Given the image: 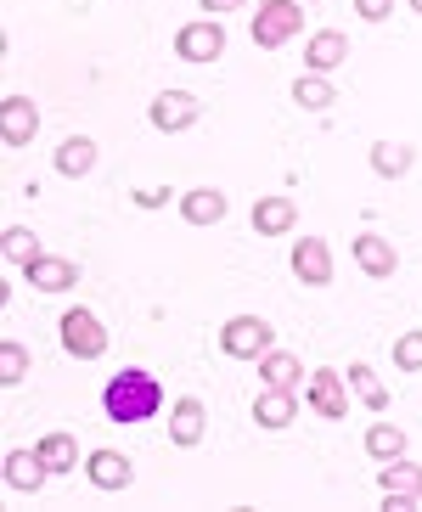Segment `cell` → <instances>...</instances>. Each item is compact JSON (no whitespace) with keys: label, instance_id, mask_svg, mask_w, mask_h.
Instances as JSON below:
<instances>
[{"label":"cell","instance_id":"1","mask_svg":"<svg viewBox=\"0 0 422 512\" xmlns=\"http://www.w3.org/2000/svg\"><path fill=\"white\" fill-rule=\"evenodd\" d=\"M102 411H107V422H119V428H136V422H147V417H158L164 411V383L152 372H113L107 377V389H102Z\"/></svg>","mask_w":422,"mask_h":512},{"label":"cell","instance_id":"2","mask_svg":"<svg viewBox=\"0 0 422 512\" xmlns=\"http://www.w3.org/2000/svg\"><path fill=\"white\" fill-rule=\"evenodd\" d=\"M220 349H226L231 361H259V355L276 349V327L265 316H231L220 327Z\"/></svg>","mask_w":422,"mask_h":512},{"label":"cell","instance_id":"3","mask_svg":"<svg viewBox=\"0 0 422 512\" xmlns=\"http://www.w3.org/2000/svg\"><path fill=\"white\" fill-rule=\"evenodd\" d=\"M299 29H304V6H299V0H265V6L254 12V46L259 51L287 46Z\"/></svg>","mask_w":422,"mask_h":512},{"label":"cell","instance_id":"4","mask_svg":"<svg viewBox=\"0 0 422 512\" xmlns=\"http://www.w3.org/2000/svg\"><path fill=\"white\" fill-rule=\"evenodd\" d=\"M57 338H62V349H68L74 361H102L107 355V327L91 316V310H68V316L57 321Z\"/></svg>","mask_w":422,"mask_h":512},{"label":"cell","instance_id":"5","mask_svg":"<svg viewBox=\"0 0 422 512\" xmlns=\"http://www.w3.org/2000/svg\"><path fill=\"white\" fill-rule=\"evenodd\" d=\"M175 57L181 62H214L226 57V29H220V17H197L175 34Z\"/></svg>","mask_w":422,"mask_h":512},{"label":"cell","instance_id":"6","mask_svg":"<svg viewBox=\"0 0 422 512\" xmlns=\"http://www.w3.org/2000/svg\"><path fill=\"white\" fill-rule=\"evenodd\" d=\"M197 113H203V102H197L192 91H164L158 102L147 107L152 130H164V136H175V130H192V124H197Z\"/></svg>","mask_w":422,"mask_h":512},{"label":"cell","instance_id":"7","mask_svg":"<svg viewBox=\"0 0 422 512\" xmlns=\"http://www.w3.org/2000/svg\"><path fill=\"white\" fill-rule=\"evenodd\" d=\"M349 254H355V265H361L372 282H389L394 271H400V254H394L389 237H377V231H361V237L349 242Z\"/></svg>","mask_w":422,"mask_h":512},{"label":"cell","instance_id":"8","mask_svg":"<svg viewBox=\"0 0 422 512\" xmlns=\"http://www.w3.org/2000/svg\"><path fill=\"white\" fill-rule=\"evenodd\" d=\"M34 130H40V107L29 96H6L0 102V136H6V147H29Z\"/></svg>","mask_w":422,"mask_h":512},{"label":"cell","instance_id":"9","mask_svg":"<svg viewBox=\"0 0 422 512\" xmlns=\"http://www.w3.org/2000/svg\"><path fill=\"white\" fill-rule=\"evenodd\" d=\"M51 479L46 456H40V445L34 451H6V484H12L17 496H40V484Z\"/></svg>","mask_w":422,"mask_h":512},{"label":"cell","instance_id":"10","mask_svg":"<svg viewBox=\"0 0 422 512\" xmlns=\"http://www.w3.org/2000/svg\"><path fill=\"white\" fill-rule=\"evenodd\" d=\"M293 276H299L304 287H327L332 282V254L321 237H299L293 242Z\"/></svg>","mask_w":422,"mask_h":512},{"label":"cell","instance_id":"11","mask_svg":"<svg viewBox=\"0 0 422 512\" xmlns=\"http://www.w3.org/2000/svg\"><path fill=\"white\" fill-rule=\"evenodd\" d=\"M304 406L316 411V417H349V394H344V377L338 372H316L310 377V389H304Z\"/></svg>","mask_w":422,"mask_h":512},{"label":"cell","instance_id":"12","mask_svg":"<svg viewBox=\"0 0 422 512\" xmlns=\"http://www.w3.org/2000/svg\"><path fill=\"white\" fill-rule=\"evenodd\" d=\"M23 276H29L40 293H68V287L79 282V265L74 259H57V254H34L29 265H23Z\"/></svg>","mask_w":422,"mask_h":512},{"label":"cell","instance_id":"13","mask_svg":"<svg viewBox=\"0 0 422 512\" xmlns=\"http://www.w3.org/2000/svg\"><path fill=\"white\" fill-rule=\"evenodd\" d=\"M344 62H349V40L338 29L310 34V46H304V68H310V74H332V68H344Z\"/></svg>","mask_w":422,"mask_h":512},{"label":"cell","instance_id":"14","mask_svg":"<svg viewBox=\"0 0 422 512\" xmlns=\"http://www.w3.org/2000/svg\"><path fill=\"white\" fill-rule=\"evenodd\" d=\"M85 473H91L96 490H130V479H136L130 456H119V451H91L85 456Z\"/></svg>","mask_w":422,"mask_h":512},{"label":"cell","instance_id":"15","mask_svg":"<svg viewBox=\"0 0 422 512\" xmlns=\"http://www.w3.org/2000/svg\"><path fill=\"white\" fill-rule=\"evenodd\" d=\"M226 192H214V186H192V192L181 197V220L186 226H220L226 220Z\"/></svg>","mask_w":422,"mask_h":512},{"label":"cell","instance_id":"16","mask_svg":"<svg viewBox=\"0 0 422 512\" xmlns=\"http://www.w3.org/2000/svg\"><path fill=\"white\" fill-rule=\"evenodd\" d=\"M203 428H209L203 400H192V394H186V400H175V406H169V439H175L181 451H192L197 439H203Z\"/></svg>","mask_w":422,"mask_h":512},{"label":"cell","instance_id":"17","mask_svg":"<svg viewBox=\"0 0 422 512\" xmlns=\"http://www.w3.org/2000/svg\"><path fill=\"white\" fill-rule=\"evenodd\" d=\"M254 417H259V428L282 434L287 422L299 417V389H265V394L254 400Z\"/></svg>","mask_w":422,"mask_h":512},{"label":"cell","instance_id":"18","mask_svg":"<svg viewBox=\"0 0 422 512\" xmlns=\"http://www.w3.org/2000/svg\"><path fill=\"white\" fill-rule=\"evenodd\" d=\"M293 220H299L293 197H259V203H254V231H259V237H287Z\"/></svg>","mask_w":422,"mask_h":512},{"label":"cell","instance_id":"19","mask_svg":"<svg viewBox=\"0 0 422 512\" xmlns=\"http://www.w3.org/2000/svg\"><path fill=\"white\" fill-rule=\"evenodd\" d=\"M377 484H383V496H411L417 501L422 496V467L406 462V456H400V462H383L377 467Z\"/></svg>","mask_w":422,"mask_h":512},{"label":"cell","instance_id":"20","mask_svg":"<svg viewBox=\"0 0 422 512\" xmlns=\"http://www.w3.org/2000/svg\"><path fill=\"white\" fill-rule=\"evenodd\" d=\"M91 169H96V141L91 136H68L57 147V175L79 181V175H91Z\"/></svg>","mask_w":422,"mask_h":512},{"label":"cell","instance_id":"21","mask_svg":"<svg viewBox=\"0 0 422 512\" xmlns=\"http://www.w3.org/2000/svg\"><path fill=\"white\" fill-rule=\"evenodd\" d=\"M259 377H265V389H299L304 366L293 361L287 349H271V355H259Z\"/></svg>","mask_w":422,"mask_h":512},{"label":"cell","instance_id":"22","mask_svg":"<svg viewBox=\"0 0 422 512\" xmlns=\"http://www.w3.org/2000/svg\"><path fill=\"white\" fill-rule=\"evenodd\" d=\"M366 456H372V462H400V456H406V428L372 422V428H366Z\"/></svg>","mask_w":422,"mask_h":512},{"label":"cell","instance_id":"23","mask_svg":"<svg viewBox=\"0 0 422 512\" xmlns=\"http://www.w3.org/2000/svg\"><path fill=\"white\" fill-rule=\"evenodd\" d=\"M411 164H417V152H411L406 141H377L372 147V169L383 175V181H400Z\"/></svg>","mask_w":422,"mask_h":512},{"label":"cell","instance_id":"24","mask_svg":"<svg viewBox=\"0 0 422 512\" xmlns=\"http://www.w3.org/2000/svg\"><path fill=\"white\" fill-rule=\"evenodd\" d=\"M293 102L310 107V113H327V107L338 102V91L327 85V74H299V85H293Z\"/></svg>","mask_w":422,"mask_h":512},{"label":"cell","instance_id":"25","mask_svg":"<svg viewBox=\"0 0 422 512\" xmlns=\"http://www.w3.org/2000/svg\"><path fill=\"white\" fill-rule=\"evenodd\" d=\"M40 456H46L51 473H74V467H79V445H74V434H46V439H40Z\"/></svg>","mask_w":422,"mask_h":512},{"label":"cell","instance_id":"26","mask_svg":"<svg viewBox=\"0 0 422 512\" xmlns=\"http://www.w3.org/2000/svg\"><path fill=\"white\" fill-rule=\"evenodd\" d=\"M349 389L361 394V400H366L372 411H383V406H389V394H383V383L372 377V366H366V361H355V366H349Z\"/></svg>","mask_w":422,"mask_h":512},{"label":"cell","instance_id":"27","mask_svg":"<svg viewBox=\"0 0 422 512\" xmlns=\"http://www.w3.org/2000/svg\"><path fill=\"white\" fill-rule=\"evenodd\" d=\"M40 254V242H34V231L29 226H6V259H12L17 271L29 265V259Z\"/></svg>","mask_w":422,"mask_h":512},{"label":"cell","instance_id":"28","mask_svg":"<svg viewBox=\"0 0 422 512\" xmlns=\"http://www.w3.org/2000/svg\"><path fill=\"white\" fill-rule=\"evenodd\" d=\"M394 366H400V372H422V327L394 338Z\"/></svg>","mask_w":422,"mask_h":512},{"label":"cell","instance_id":"29","mask_svg":"<svg viewBox=\"0 0 422 512\" xmlns=\"http://www.w3.org/2000/svg\"><path fill=\"white\" fill-rule=\"evenodd\" d=\"M23 372H29V349L17 338H6L0 344V383H23Z\"/></svg>","mask_w":422,"mask_h":512},{"label":"cell","instance_id":"30","mask_svg":"<svg viewBox=\"0 0 422 512\" xmlns=\"http://www.w3.org/2000/svg\"><path fill=\"white\" fill-rule=\"evenodd\" d=\"M355 12H361L366 23H383V17L394 12V0H355Z\"/></svg>","mask_w":422,"mask_h":512},{"label":"cell","instance_id":"31","mask_svg":"<svg viewBox=\"0 0 422 512\" xmlns=\"http://www.w3.org/2000/svg\"><path fill=\"white\" fill-rule=\"evenodd\" d=\"M136 203H141V209H164V203H169V186H141Z\"/></svg>","mask_w":422,"mask_h":512},{"label":"cell","instance_id":"32","mask_svg":"<svg viewBox=\"0 0 422 512\" xmlns=\"http://www.w3.org/2000/svg\"><path fill=\"white\" fill-rule=\"evenodd\" d=\"M242 6H248V0H203V12H214V17H220V12H242Z\"/></svg>","mask_w":422,"mask_h":512},{"label":"cell","instance_id":"33","mask_svg":"<svg viewBox=\"0 0 422 512\" xmlns=\"http://www.w3.org/2000/svg\"><path fill=\"white\" fill-rule=\"evenodd\" d=\"M406 6H411V12H422V0H406Z\"/></svg>","mask_w":422,"mask_h":512}]
</instances>
